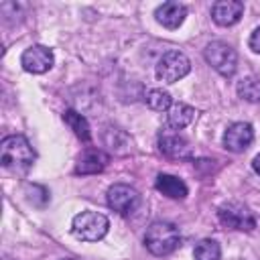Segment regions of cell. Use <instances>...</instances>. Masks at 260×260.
<instances>
[{
  "instance_id": "cell-2",
  "label": "cell",
  "mask_w": 260,
  "mask_h": 260,
  "mask_svg": "<svg viewBox=\"0 0 260 260\" xmlns=\"http://www.w3.org/2000/svg\"><path fill=\"white\" fill-rule=\"evenodd\" d=\"M0 160H2V167H6V169L24 171L32 165L35 150L24 136H20V134L6 136L0 144Z\"/></svg>"
},
{
  "instance_id": "cell-18",
  "label": "cell",
  "mask_w": 260,
  "mask_h": 260,
  "mask_svg": "<svg viewBox=\"0 0 260 260\" xmlns=\"http://www.w3.org/2000/svg\"><path fill=\"white\" fill-rule=\"evenodd\" d=\"M193 256H195V260H219L221 258V248L215 240H201L195 246Z\"/></svg>"
},
{
  "instance_id": "cell-4",
  "label": "cell",
  "mask_w": 260,
  "mask_h": 260,
  "mask_svg": "<svg viewBox=\"0 0 260 260\" xmlns=\"http://www.w3.org/2000/svg\"><path fill=\"white\" fill-rule=\"evenodd\" d=\"M205 61L217 71L221 73L223 77H230L236 73V67H238V55L236 51L228 45V43H221V41H213L205 47Z\"/></svg>"
},
{
  "instance_id": "cell-19",
  "label": "cell",
  "mask_w": 260,
  "mask_h": 260,
  "mask_svg": "<svg viewBox=\"0 0 260 260\" xmlns=\"http://www.w3.org/2000/svg\"><path fill=\"white\" fill-rule=\"evenodd\" d=\"M146 104H148L152 110L162 112V110H169V108L173 106V98H171V93L165 91V89H150V91L146 93Z\"/></svg>"
},
{
  "instance_id": "cell-11",
  "label": "cell",
  "mask_w": 260,
  "mask_h": 260,
  "mask_svg": "<svg viewBox=\"0 0 260 260\" xmlns=\"http://www.w3.org/2000/svg\"><path fill=\"white\" fill-rule=\"evenodd\" d=\"M187 16V8L179 2H165L154 10V18L165 28H179Z\"/></svg>"
},
{
  "instance_id": "cell-10",
  "label": "cell",
  "mask_w": 260,
  "mask_h": 260,
  "mask_svg": "<svg viewBox=\"0 0 260 260\" xmlns=\"http://www.w3.org/2000/svg\"><path fill=\"white\" fill-rule=\"evenodd\" d=\"M244 14V4L238 0H219L211 8V18L219 26H232L236 24Z\"/></svg>"
},
{
  "instance_id": "cell-17",
  "label": "cell",
  "mask_w": 260,
  "mask_h": 260,
  "mask_svg": "<svg viewBox=\"0 0 260 260\" xmlns=\"http://www.w3.org/2000/svg\"><path fill=\"white\" fill-rule=\"evenodd\" d=\"M238 95L246 102L258 104L260 102V79L258 77H244L238 81Z\"/></svg>"
},
{
  "instance_id": "cell-14",
  "label": "cell",
  "mask_w": 260,
  "mask_h": 260,
  "mask_svg": "<svg viewBox=\"0 0 260 260\" xmlns=\"http://www.w3.org/2000/svg\"><path fill=\"white\" fill-rule=\"evenodd\" d=\"M158 148L167 156H187L189 154V142L177 132H162L158 136Z\"/></svg>"
},
{
  "instance_id": "cell-20",
  "label": "cell",
  "mask_w": 260,
  "mask_h": 260,
  "mask_svg": "<svg viewBox=\"0 0 260 260\" xmlns=\"http://www.w3.org/2000/svg\"><path fill=\"white\" fill-rule=\"evenodd\" d=\"M248 45H250V49H252L254 53H260V26H258V28H254V32L250 35Z\"/></svg>"
},
{
  "instance_id": "cell-6",
  "label": "cell",
  "mask_w": 260,
  "mask_h": 260,
  "mask_svg": "<svg viewBox=\"0 0 260 260\" xmlns=\"http://www.w3.org/2000/svg\"><path fill=\"white\" fill-rule=\"evenodd\" d=\"M217 217L221 221V225L232 228V230H240V232H250L256 228V219L252 215V211L240 203V201H228L217 209Z\"/></svg>"
},
{
  "instance_id": "cell-15",
  "label": "cell",
  "mask_w": 260,
  "mask_h": 260,
  "mask_svg": "<svg viewBox=\"0 0 260 260\" xmlns=\"http://www.w3.org/2000/svg\"><path fill=\"white\" fill-rule=\"evenodd\" d=\"M195 118V110L183 102H175L171 108H169V114H167V120H169V126L175 128V130H181L185 126H189Z\"/></svg>"
},
{
  "instance_id": "cell-3",
  "label": "cell",
  "mask_w": 260,
  "mask_h": 260,
  "mask_svg": "<svg viewBox=\"0 0 260 260\" xmlns=\"http://www.w3.org/2000/svg\"><path fill=\"white\" fill-rule=\"evenodd\" d=\"M110 221L104 213L98 211H81L71 221V232L77 240L83 242H98L108 234Z\"/></svg>"
},
{
  "instance_id": "cell-23",
  "label": "cell",
  "mask_w": 260,
  "mask_h": 260,
  "mask_svg": "<svg viewBox=\"0 0 260 260\" xmlns=\"http://www.w3.org/2000/svg\"><path fill=\"white\" fill-rule=\"evenodd\" d=\"M65 260H71V258H65Z\"/></svg>"
},
{
  "instance_id": "cell-7",
  "label": "cell",
  "mask_w": 260,
  "mask_h": 260,
  "mask_svg": "<svg viewBox=\"0 0 260 260\" xmlns=\"http://www.w3.org/2000/svg\"><path fill=\"white\" fill-rule=\"evenodd\" d=\"M140 203V195L134 187L126 185V183H116L108 189V205L118 211L120 215H128L132 213Z\"/></svg>"
},
{
  "instance_id": "cell-8",
  "label": "cell",
  "mask_w": 260,
  "mask_h": 260,
  "mask_svg": "<svg viewBox=\"0 0 260 260\" xmlns=\"http://www.w3.org/2000/svg\"><path fill=\"white\" fill-rule=\"evenodd\" d=\"M254 140V128L248 122H234L223 132V146L232 152H244Z\"/></svg>"
},
{
  "instance_id": "cell-5",
  "label": "cell",
  "mask_w": 260,
  "mask_h": 260,
  "mask_svg": "<svg viewBox=\"0 0 260 260\" xmlns=\"http://www.w3.org/2000/svg\"><path fill=\"white\" fill-rule=\"evenodd\" d=\"M189 71H191V63L187 55L181 51H169L156 63V77L165 83H175L183 79Z\"/></svg>"
},
{
  "instance_id": "cell-13",
  "label": "cell",
  "mask_w": 260,
  "mask_h": 260,
  "mask_svg": "<svg viewBox=\"0 0 260 260\" xmlns=\"http://www.w3.org/2000/svg\"><path fill=\"white\" fill-rule=\"evenodd\" d=\"M154 187L158 193L171 197V199H185L187 197V185L175 177V175H167V173H160L154 181Z\"/></svg>"
},
{
  "instance_id": "cell-22",
  "label": "cell",
  "mask_w": 260,
  "mask_h": 260,
  "mask_svg": "<svg viewBox=\"0 0 260 260\" xmlns=\"http://www.w3.org/2000/svg\"><path fill=\"white\" fill-rule=\"evenodd\" d=\"M4 260H10V258H8V256H4Z\"/></svg>"
},
{
  "instance_id": "cell-1",
  "label": "cell",
  "mask_w": 260,
  "mask_h": 260,
  "mask_svg": "<svg viewBox=\"0 0 260 260\" xmlns=\"http://www.w3.org/2000/svg\"><path fill=\"white\" fill-rule=\"evenodd\" d=\"M179 242H181L179 228L171 221H154L148 225V230L144 234V244H146L148 252L154 256H167V254L175 252Z\"/></svg>"
},
{
  "instance_id": "cell-9",
  "label": "cell",
  "mask_w": 260,
  "mask_h": 260,
  "mask_svg": "<svg viewBox=\"0 0 260 260\" xmlns=\"http://www.w3.org/2000/svg\"><path fill=\"white\" fill-rule=\"evenodd\" d=\"M53 61H55L53 51L47 49V47H43V45L28 47L22 53V57H20V65L28 73H45V71H49L53 67Z\"/></svg>"
},
{
  "instance_id": "cell-12",
  "label": "cell",
  "mask_w": 260,
  "mask_h": 260,
  "mask_svg": "<svg viewBox=\"0 0 260 260\" xmlns=\"http://www.w3.org/2000/svg\"><path fill=\"white\" fill-rule=\"evenodd\" d=\"M110 156L100 150V148H87L81 152V156L77 158V167H75V173L79 175H93V173H100L106 169Z\"/></svg>"
},
{
  "instance_id": "cell-16",
  "label": "cell",
  "mask_w": 260,
  "mask_h": 260,
  "mask_svg": "<svg viewBox=\"0 0 260 260\" xmlns=\"http://www.w3.org/2000/svg\"><path fill=\"white\" fill-rule=\"evenodd\" d=\"M63 122L73 130V134H75L77 138H81V140H85V142L91 138L89 124H87V120H85L79 112H75V110H65V112H63Z\"/></svg>"
},
{
  "instance_id": "cell-21",
  "label": "cell",
  "mask_w": 260,
  "mask_h": 260,
  "mask_svg": "<svg viewBox=\"0 0 260 260\" xmlns=\"http://www.w3.org/2000/svg\"><path fill=\"white\" fill-rule=\"evenodd\" d=\"M252 167H254V171L260 175V152L254 156V160H252Z\"/></svg>"
}]
</instances>
